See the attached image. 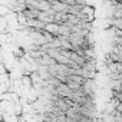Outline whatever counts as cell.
I'll return each instance as SVG.
<instances>
[{"mask_svg": "<svg viewBox=\"0 0 122 122\" xmlns=\"http://www.w3.org/2000/svg\"><path fill=\"white\" fill-rule=\"evenodd\" d=\"M57 27H59V23H56V22H49V23L45 25V30H47L49 33H52L55 36L57 33Z\"/></svg>", "mask_w": 122, "mask_h": 122, "instance_id": "obj_4", "label": "cell"}, {"mask_svg": "<svg viewBox=\"0 0 122 122\" xmlns=\"http://www.w3.org/2000/svg\"><path fill=\"white\" fill-rule=\"evenodd\" d=\"M66 85L69 86V89L73 92V91H79V89H82V85L79 83V82H75V81H72V79H66Z\"/></svg>", "mask_w": 122, "mask_h": 122, "instance_id": "obj_5", "label": "cell"}, {"mask_svg": "<svg viewBox=\"0 0 122 122\" xmlns=\"http://www.w3.org/2000/svg\"><path fill=\"white\" fill-rule=\"evenodd\" d=\"M119 79H121V81H122V71H121V72H119Z\"/></svg>", "mask_w": 122, "mask_h": 122, "instance_id": "obj_6", "label": "cell"}, {"mask_svg": "<svg viewBox=\"0 0 122 122\" xmlns=\"http://www.w3.org/2000/svg\"><path fill=\"white\" fill-rule=\"evenodd\" d=\"M85 20H88V22H93V17H95V9L92 7V6H88L86 3L82 6V10H81V13H79Z\"/></svg>", "mask_w": 122, "mask_h": 122, "instance_id": "obj_1", "label": "cell"}, {"mask_svg": "<svg viewBox=\"0 0 122 122\" xmlns=\"http://www.w3.org/2000/svg\"><path fill=\"white\" fill-rule=\"evenodd\" d=\"M95 81L93 79H85V82L82 83V92L85 95L89 96H95Z\"/></svg>", "mask_w": 122, "mask_h": 122, "instance_id": "obj_2", "label": "cell"}, {"mask_svg": "<svg viewBox=\"0 0 122 122\" xmlns=\"http://www.w3.org/2000/svg\"><path fill=\"white\" fill-rule=\"evenodd\" d=\"M121 85H122L121 79H108V89L111 91H119Z\"/></svg>", "mask_w": 122, "mask_h": 122, "instance_id": "obj_3", "label": "cell"}]
</instances>
